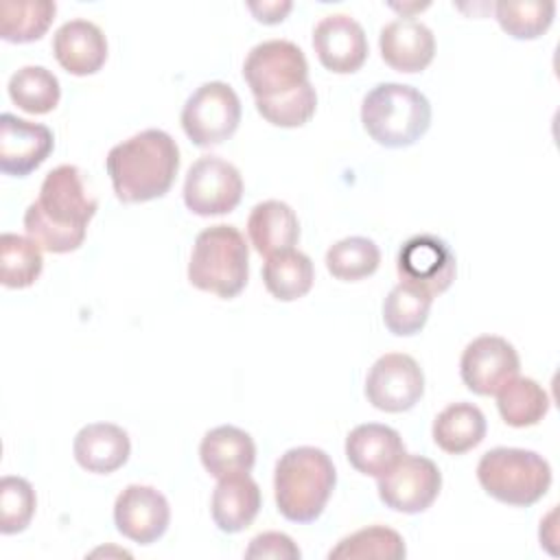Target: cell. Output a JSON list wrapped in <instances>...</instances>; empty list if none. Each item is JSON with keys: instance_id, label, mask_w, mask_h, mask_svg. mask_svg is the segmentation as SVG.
Segmentation results:
<instances>
[{"instance_id": "19", "label": "cell", "mask_w": 560, "mask_h": 560, "mask_svg": "<svg viewBox=\"0 0 560 560\" xmlns=\"http://www.w3.org/2000/svg\"><path fill=\"white\" fill-rule=\"evenodd\" d=\"M405 455L402 438L396 429L378 422L354 427L346 438V457L354 470L370 477L385 475Z\"/></svg>"}, {"instance_id": "27", "label": "cell", "mask_w": 560, "mask_h": 560, "mask_svg": "<svg viewBox=\"0 0 560 560\" xmlns=\"http://www.w3.org/2000/svg\"><path fill=\"white\" fill-rule=\"evenodd\" d=\"M55 13L57 4L52 0H2L0 35L15 44L35 42L48 31Z\"/></svg>"}, {"instance_id": "10", "label": "cell", "mask_w": 560, "mask_h": 560, "mask_svg": "<svg viewBox=\"0 0 560 560\" xmlns=\"http://www.w3.org/2000/svg\"><path fill=\"white\" fill-rule=\"evenodd\" d=\"M381 501L402 514H418L431 508L442 488V472L429 457L402 455L385 475L376 477Z\"/></svg>"}, {"instance_id": "14", "label": "cell", "mask_w": 560, "mask_h": 560, "mask_svg": "<svg viewBox=\"0 0 560 560\" xmlns=\"http://www.w3.org/2000/svg\"><path fill=\"white\" fill-rule=\"evenodd\" d=\"M114 523L125 538L151 545L168 529L171 508L158 488L131 483L116 497Z\"/></svg>"}, {"instance_id": "4", "label": "cell", "mask_w": 560, "mask_h": 560, "mask_svg": "<svg viewBox=\"0 0 560 560\" xmlns=\"http://www.w3.org/2000/svg\"><path fill=\"white\" fill-rule=\"evenodd\" d=\"M361 122L372 140L389 149H400L427 133L431 105L413 85L378 83L361 103Z\"/></svg>"}, {"instance_id": "33", "label": "cell", "mask_w": 560, "mask_h": 560, "mask_svg": "<svg viewBox=\"0 0 560 560\" xmlns=\"http://www.w3.org/2000/svg\"><path fill=\"white\" fill-rule=\"evenodd\" d=\"M501 28L514 39H536L553 22L556 2L551 0H501L494 4Z\"/></svg>"}, {"instance_id": "2", "label": "cell", "mask_w": 560, "mask_h": 560, "mask_svg": "<svg viewBox=\"0 0 560 560\" xmlns=\"http://www.w3.org/2000/svg\"><path fill=\"white\" fill-rule=\"evenodd\" d=\"M114 192L122 203H142L168 192L179 168L177 142L162 129H144L105 158Z\"/></svg>"}, {"instance_id": "21", "label": "cell", "mask_w": 560, "mask_h": 560, "mask_svg": "<svg viewBox=\"0 0 560 560\" xmlns=\"http://www.w3.org/2000/svg\"><path fill=\"white\" fill-rule=\"evenodd\" d=\"M260 503V488L247 472L221 477L210 501L212 521L225 534L243 532L258 516Z\"/></svg>"}, {"instance_id": "32", "label": "cell", "mask_w": 560, "mask_h": 560, "mask_svg": "<svg viewBox=\"0 0 560 560\" xmlns=\"http://www.w3.org/2000/svg\"><path fill=\"white\" fill-rule=\"evenodd\" d=\"M381 249L368 236H346L328 247L326 269L343 282H354L372 276L378 269Z\"/></svg>"}, {"instance_id": "1", "label": "cell", "mask_w": 560, "mask_h": 560, "mask_svg": "<svg viewBox=\"0 0 560 560\" xmlns=\"http://www.w3.org/2000/svg\"><path fill=\"white\" fill-rule=\"evenodd\" d=\"M96 208L98 201L88 192L83 173L72 164H59L44 177L37 201L26 208L24 230L46 252H74Z\"/></svg>"}, {"instance_id": "11", "label": "cell", "mask_w": 560, "mask_h": 560, "mask_svg": "<svg viewBox=\"0 0 560 560\" xmlns=\"http://www.w3.org/2000/svg\"><path fill=\"white\" fill-rule=\"evenodd\" d=\"M422 368L405 352H387L378 357L368 372L365 396L381 411H407L422 398Z\"/></svg>"}, {"instance_id": "9", "label": "cell", "mask_w": 560, "mask_h": 560, "mask_svg": "<svg viewBox=\"0 0 560 560\" xmlns=\"http://www.w3.org/2000/svg\"><path fill=\"white\" fill-rule=\"evenodd\" d=\"M243 197V177L238 168L219 158L201 155L195 160L184 179V203L199 217L232 212Z\"/></svg>"}, {"instance_id": "17", "label": "cell", "mask_w": 560, "mask_h": 560, "mask_svg": "<svg viewBox=\"0 0 560 560\" xmlns=\"http://www.w3.org/2000/svg\"><path fill=\"white\" fill-rule=\"evenodd\" d=\"M378 48L389 68L398 72H420L433 61L435 37L424 22L402 15L381 28Z\"/></svg>"}, {"instance_id": "22", "label": "cell", "mask_w": 560, "mask_h": 560, "mask_svg": "<svg viewBox=\"0 0 560 560\" xmlns=\"http://www.w3.org/2000/svg\"><path fill=\"white\" fill-rule=\"evenodd\" d=\"M199 457L203 468L221 479L238 472H249L256 462V444L252 435L234 424H221L210 429L201 444Z\"/></svg>"}, {"instance_id": "7", "label": "cell", "mask_w": 560, "mask_h": 560, "mask_svg": "<svg viewBox=\"0 0 560 560\" xmlns=\"http://www.w3.org/2000/svg\"><path fill=\"white\" fill-rule=\"evenodd\" d=\"M243 77L256 98H278L308 81V63L298 44L267 39L247 52Z\"/></svg>"}, {"instance_id": "36", "label": "cell", "mask_w": 560, "mask_h": 560, "mask_svg": "<svg viewBox=\"0 0 560 560\" xmlns=\"http://www.w3.org/2000/svg\"><path fill=\"white\" fill-rule=\"evenodd\" d=\"M302 551L291 536L282 532H262L249 540L245 558H276V560H298Z\"/></svg>"}, {"instance_id": "29", "label": "cell", "mask_w": 560, "mask_h": 560, "mask_svg": "<svg viewBox=\"0 0 560 560\" xmlns=\"http://www.w3.org/2000/svg\"><path fill=\"white\" fill-rule=\"evenodd\" d=\"M9 96L28 114H48L61 96L59 79L44 66H24L9 79Z\"/></svg>"}, {"instance_id": "15", "label": "cell", "mask_w": 560, "mask_h": 560, "mask_svg": "<svg viewBox=\"0 0 560 560\" xmlns=\"http://www.w3.org/2000/svg\"><path fill=\"white\" fill-rule=\"evenodd\" d=\"M52 131L42 122H31L4 112L0 116V171L24 177L33 173L52 151Z\"/></svg>"}, {"instance_id": "25", "label": "cell", "mask_w": 560, "mask_h": 560, "mask_svg": "<svg viewBox=\"0 0 560 560\" xmlns=\"http://www.w3.org/2000/svg\"><path fill=\"white\" fill-rule=\"evenodd\" d=\"M262 280L267 291L282 302H293L306 295L315 280L313 260L298 249H284L269 256L262 265Z\"/></svg>"}, {"instance_id": "37", "label": "cell", "mask_w": 560, "mask_h": 560, "mask_svg": "<svg viewBox=\"0 0 560 560\" xmlns=\"http://www.w3.org/2000/svg\"><path fill=\"white\" fill-rule=\"evenodd\" d=\"M247 9L256 15L258 22L278 24L293 9V2H289V0H262V2H247Z\"/></svg>"}, {"instance_id": "28", "label": "cell", "mask_w": 560, "mask_h": 560, "mask_svg": "<svg viewBox=\"0 0 560 560\" xmlns=\"http://www.w3.org/2000/svg\"><path fill=\"white\" fill-rule=\"evenodd\" d=\"M431 304H433L431 293H427L413 284L400 282L387 293V298L383 302V322H385L387 330L398 337L416 335L424 328V324L429 319Z\"/></svg>"}, {"instance_id": "24", "label": "cell", "mask_w": 560, "mask_h": 560, "mask_svg": "<svg viewBox=\"0 0 560 560\" xmlns=\"http://www.w3.org/2000/svg\"><path fill=\"white\" fill-rule=\"evenodd\" d=\"M431 433L442 451L462 455L486 438L483 411L472 402H451L435 416Z\"/></svg>"}, {"instance_id": "31", "label": "cell", "mask_w": 560, "mask_h": 560, "mask_svg": "<svg viewBox=\"0 0 560 560\" xmlns=\"http://www.w3.org/2000/svg\"><path fill=\"white\" fill-rule=\"evenodd\" d=\"M407 556V547L402 536L385 525H372V527H363L346 538H341L337 542V547H332L328 551L330 560H339V558H350V560H359V558H378V560H402Z\"/></svg>"}, {"instance_id": "3", "label": "cell", "mask_w": 560, "mask_h": 560, "mask_svg": "<svg viewBox=\"0 0 560 560\" xmlns=\"http://www.w3.org/2000/svg\"><path fill=\"white\" fill-rule=\"evenodd\" d=\"M335 483V464L322 448L295 446L282 453L276 462V505L287 521L313 523L319 518Z\"/></svg>"}, {"instance_id": "34", "label": "cell", "mask_w": 560, "mask_h": 560, "mask_svg": "<svg viewBox=\"0 0 560 560\" xmlns=\"http://www.w3.org/2000/svg\"><path fill=\"white\" fill-rule=\"evenodd\" d=\"M317 107V94L311 81L298 90L282 94L278 98H256L258 114L276 127H300L311 120Z\"/></svg>"}, {"instance_id": "23", "label": "cell", "mask_w": 560, "mask_h": 560, "mask_svg": "<svg viewBox=\"0 0 560 560\" xmlns=\"http://www.w3.org/2000/svg\"><path fill=\"white\" fill-rule=\"evenodd\" d=\"M247 234L254 249L262 256L291 249L300 238V221L293 208L278 199L260 201L247 219Z\"/></svg>"}, {"instance_id": "35", "label": "cell", "mask_w": 560, "mask_h": 560, "mask_svg": "<svg viewBox=\"0 0 560 560\" xmlns=\"http://www.w3.org/2000/svg\"><path fill=\"white\" fill-rule=\"evenodd\" d=\"M35 490L24 477L7 475L0 481V532L18 534L24 532L35 514Z\"/></svg>"}, {"instance_id": "13", "label": "cell", "mask_w": 560, "mask_h": 560, "mask_svg": "<svg viewBox=\"0 0 560 560\" xmlns=\"http://www.w3.org/2000/svg\"><path fill=\"white\" fill-rule=\"evenodd\" d=\"M518 352L499 335H481L472 339L459 359L464 385L479 396L497 394L501 385L518 374Z\"/></svg>"}, {"instance_id": "6", "label": "cell", "mask_w": 560, "mask_h": 560, "mask_svg": "<svg viewBox=\"0 0 560 560\" xmlns=\"http://www.w3.org/2000/svg\"><path fill=\"white\" fill-rule=\"evenodd\" d=\"M481 488L497 501L527 508L545 497L551 486V466L536 451L497 446L477 464Z\"/></svg>"}, {"instance_id": "26", "label": "cell", "mask_w": 560, "mask_h": 560, "mask_svg": "<svg viewBox=\"0 0 560 560\" xmlns=\"http://www.w3.org/2000/svg\"><path fill=\"white\" fill-rule=\"evenodd\" d=\"M497 407L505 424L534 427L549 411V396L534 378L514 376L497 392Z\"/></svg>"}, {"instance_id": "5", "label": "cell", "mask_w": 560, "mask_h": 560, "mask_svg": "<svg viewBox=\"0 0 560 560\" xmlns=\"http://www.w3.org/2000/svg\"><path fill=\"white\" fill-rule=\"evenodd\" d=\"M247 278L249 249L234 225L217 223L197 234L188 262L192 287L228 300L245 289Z\"/></svg>"}, {"instance_id": "16", "label": "cell", "mask_w": 560, "mask_h": 560, "mask_svg": "<svg viewBox=\"0 0 560 560\" xmlns=\"http://www.w3.org/2000/svg\"><path fill=\"white\" fill-rule=\"evenodd\" d=\"M313 48L324 68L337 74H350L368 57V37L363 26L348 13H330L317 22Z\"/></svg>"}, {"instance_id": "8", "label": "cell", "mask_w": 560, "mask_h": 560, "mask_svg": "<svg viewBox=\"0 0 560 560\" xmlns=\"http://www.w3.org/2000/svg\"><path fill=\"white\" fill-rule=\"evenodd\" d=\"M241 122V101L223 81L201 83L182 107V127L197 147L228 140Z\"/></svg>"}, {"instance_id": "18", "label": "cell", "mask_w": 560, "mask_h": 560, "mask_svg": "<svg viewBox=\"0 0 560 560\" xmlns=\"http://www.w3.org/2000/svg\"><path fill=\"white\" fill-rule=\"evenodd\" d=\"M52 52L63 70L77 77H85L98 72L105 63L107 39L101 26L90 20L74 18L55 31Z\"/></svg>"}, {"instance_id": "20", "label": "cell", "mask_w": 560, "mask_h": 560, "mask_svg": "<svg viewBox=\"0 0 560 560\" xmlns=\"http://www.w3.org/2000/svg\"><path fill=\"white\" fill-rule=\"evenodd\" d=\"M72 451L81 468L107 475L118 470L129 459L131 442L122 427L112 422H92L79 429Z\"/></svg>"}, {"instance_id": "30", "label": "cell", "mask_w": 560, "mask_h": 560, "mask_svg": "<svg viewBox=\"0 0 560 560\" xmlns=\"http://www.w3.org/2000/svg\"><path fill=\"white\" fill-rule=\"evenodd\" d=\"M44 267L42 247L26 236L4 232L0 236V278L9 289L31 287Z\"/></svg>"}, {"instance_id": "12", "label": "cell", "mask_w": 560, "mask_h": 560, "mask_svg": "<svg viewBox=\"0 0 560 560\" xmlns=\"http://www.w3.org/2000/svg\"><path fill=\"white\" fill-rule=\"evenodd\" d=\"M396 271L402 282L438 295L455 280L457 265L455 254L444 238L435 234H416L398 249Z\"/></svg>"}]
</instances>
